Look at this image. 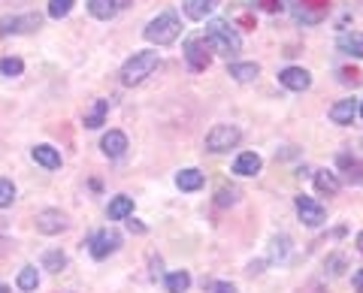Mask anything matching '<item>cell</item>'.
<instances>
[{"label":"cell","mask_w":363,"mask_h":293,"mask_svg":"<svg viewBox=\"0 0 363 293\" xmlns=\"http://www.w3.org/2000/svg\"><path fill=\"white\" fill-rule=\"evenodd\" d=\"M351 281H354V290H357V293H363V269H357L354 278H351Z\"/></svg>","instance_id":"8d00e7d4"},{"label":"cell","mask_w":363,"mask_h":293,"mask_svg":"<svg viewBox=\"0 0 363 293\" xmlns=\"http://www.w3.org/2000/svg\"><path fill=\"white\" fill-rule=\"evenodd\" d=\"M206 40L212 42V49L224 54V58H236L242 52V37L236 33L224 18H212L206 25Z\"/></svg>","instance_id":"6da1fadb"},{"label":"cell","mask_w":363,"mask_h":293,"mask_svg":"<svg viewBox=\"0 0 363 293\" xmlns=\"http://www.w3.org/2000/svg\"><path fill=\"white\" fill-rule=\"evenodd\" d=\"M203 182H206V178H203L200 170H182L176 176V185H179V190H185V194H194V190H200Z\"/></svg>","instance_id":"7402d4cb"},{"label":"cell","mask_w":363,"mask_h":293,"mask_svg":"<svg viewBox=\"0 0 363 293\" xmlns=\"http://www.w3.org/2000/svg\"><path fill=\"white\" fill-rule=\"evenodd\" d=\"M128 4L130 0H88V13L94 18H100V21H109V18H116Z\"/></svg>","instance_id":"8fae6325"},{"label":"cell","mask_w":363,"mask_h":293,"mask_svg":"<svg viewBox=\"0 0 363 293\" xmlns=\"http://www.w3.org/2000/svg\"><path fill=\"white\" fill-rule=\"evenodd\" d=\"M327 263H330V272L336 275V272H342V263H345V260H342V257L336 254V257H330V260H327Z\"/></svg>","instance_id":"d590c367"},{"label":"cell","mask_w":363,"mask_h":293,"mask_svg":"<svg viewBox=\"0 0 363 293\" xmlns=\"http://www.w3.org/2000/svg\"><path fill=\"white\" fill-rule=\"evenodd\" d=\"M124 221H128V227H130V230H136V233H143V230H145V227H143V224H136L133 218H124Z\"/></svg>","instance_id":"74e56055"},{"label":"cell","mask_w":363,"mask_h":293,"mask_svg":"<svg viewBox=\"0 0 363 293\" xmlns=\"http://www.w3.org/2000/svg\"><path fill=\"white\" fill-rule=\"evenodd\" d=\"M106 215H109V221H124V218H130V215H133V200L124 197V194H118L116 200L109 202Z\"/></svg>","instance_id":"44dd1931"},{"label":"cell","mask_w":363,"mask_h":293,"mask_svg":"<svg viewBox=\"0 0 363 293\" xmlns=\"http://www.w3.org/2000/svg\"><path fill=\"white\" fill-rule=\"evenodd\" d=\"M330 13V0H294V18L300 25H318Z\"/></svg>","instance_id":"8992f818"},{"label":"cell","mask_w":363,"mask_h":293,"mask_svg":"<svg viewBox=\"0 0 363 293\" xmlns=\"http://www.w3.org/2000/svg\"><path fill=\"white\" fill-rule=\"evenodd\" d=\"M106 112H109V103H106V100H97L94 112H91V115H85V127H91V130L100 127V124L106 121Z\"/></svg>","instance_id":"4316f807"},{"label":"cell","mask_w":363,"mask_h":293,"mask_svg":"<svg viewBox=\"0 0 363 293\" xmlns=\"http://www.w3.org/2000/svg\"><path fill=\"white\" fill-rule=\"evenodd\" d=\"M40 25H43V18L37 13L9 16V18H0V37H9V33H33Z\"/></svg>","instance_id":"ba28073f"},{"label":"cell","mask_w":363,"mask_h":293,"mask_svg":"<svg viewBox=\"0 0 363 293\" xmlns=\"http://www.w3.org/2000/svg\"><path fill=\"white\" fill-rule=\"evenodd\" d=\"M233 16H236V18H240V25H242L245 30H255V28H257V21H255L252 16H248V13H245V9H236V13H233Z\"/></svg>","instance_id":"836d02e7"},{"label":"cell","mask_w":363,"mask_h":293,"mask_svg":"<svg viewBox=\"0 0 363 293\" xmlns=\"http://www.w3.org/2000/svg\"><path fill=\"white\" fill-rule=\"evenodd\" d=\"M240 139H242L240 127H233V124H218V127H212V130L206 133V149H209L212 154H224V151L236 149V145H240Z\"/></svg>","instance_id":"5b68a950"},{"label":"cell","mask_w":363,"mask_h":293,"mask_svg":"<svg viewBox=\"0 0 363 293\" xmlns=\"http://www.w3.org/2000/svg\"><path fill=\"white\" fill-rule=\"evenodd\" d=\"M30 157L37 161L43 170H61V154L52 149V145H33Z\"/></svg>","instance_id":"ac0fdd59"},{"label":"cell","mask_w":363,"mask_h":293,"mask_svg":"<svg viewBox=\"0 0 363 293\" xmlns=\"http://www.w3.org/2000/svg\"><path fill=\"white\" fill-rule=\"evenodd\" d=\"M0 73L9 76V79H16V76L25 73V61L13 58V54H6V58H0Z\"/></svg>","instance_id":"484cf974"},{"label":"cell","mask_w":363,"mask_h":293,"mask_svg":"<svg viewBox=\"0 0 363 293\" xmlns=\"http://www.w3.org/2000/svg\"><path fill=\"white\" fill-rule=\"evenodd\" d=\"M336 49L351 54V58H363V33L360 30L339 33V37H336Z\"/></svg>","instance_id":"2e32d148"},{"label":"cell","mask_w":363,"mask_h":293,"mask_svg":"<svg viewBox=\"0 0 363 293\" xmlns=\"http://www.w3.org/2000/svg\"><path fill=\"white\" fill-rule=\"evenodd\" d=\"M357 112H360V118H363V103H360V106H357Z\"/></svg>","instance_id":"60d3db41"},{"label":"cell","mask_w":363,"mask_h":293,"mask_svg":"<svg viewBox=\"0 0 363 293\" xmlns=\"http://www.w3.org/2000/svg\"><path fill=\"white\" fill-rule=\"evenodd\" d=\"M100 151H104L106 157H121L124 151H128V137H124L121 130H109L104 139H100Z\"/></svg>","instance_id":"9a60e30c"},{"label":"cell","mask_w":363,"mask_h":293,"mask_svg":"<svg viewBox=\"0 0 363 293\" xmlns=\"http://www.w3.org/2000/svg\"><path fill=\"white\" fill-rule=\"evenodd\" d=\"M157 52L155 49H145V52H136L130 61H124V67H121V85H128V88H133V85H143L145 79H149L155 70H157Z\"/></svg>","instance_id":"7a4b0ae2"},{"label":"cell","mask_w":363,"mask_h":293,"mask_svg":"<svg viewBox=\"0 0 363 293\" xmlns=\"http://www.w3.org/2000/svg\"><path fill=\"white\" fill-rule=\"evenodd\" d=\"M336 166L348 185H363V161H357V157H351V154H339Z\"/></svg>","instance_id":"4fadbf2b"},{"label":"cell","mask_w":363,"mask_h":293,"mask_svg":"<svg viewBox=\"0 0 363 293\" xmlns=\"http://www.w3.org/2000/svg\"><path fill=\"white\" fill-rule=\"evenodd\" d=\"M143 33H145V40H149L152 46H169V42H176V40H179L182 21H179V16L173 13V9H167V13L155 16L149 25H145Z\"/></svg>","instance_id":"3957f363"},{"label":"cell","mask_w":363,"mask_h":293,"mask_svg":"<svg viewBox=\"0 0 363 293\" xmlns=\"http://www.w3.org/2000/svg\"><path fill=\"white\" fill-rule=\"evenodd\" d=\"M315 190L318 194L333 197V194H339V178L333 173H327V170H318L315 173Z\"/></svg>","instance_id":"603a6c76"},{"label":"cell","mask_w":363,"mask_h":293,"mask_svg":"<svg viewBox=\"0 0 363 293\" xmlns=\"http://www.w3.org/2000/svg\"><path fill=\"white\" fill-rule=\"evenodd\" d=\"M357 248H360V254H363V230L357 233Z\"/></svg>","instance_id":"f35d334b"},{"label":"cell","mask_w":363,"mask_h":293,"mask_svg":"<svg viewBox=\"0 0 363 293\" xmlns=\"http://www.w3.org/2000/svg\"><path fill=\"white\" fill-rule=\"evenodd\" d=\"M185 61L191 67V73L209 70V64H212V42L203 37V33H194V37L185 40Z\"/></svg>","instance_id":"277c9868"},{"label":"cell","mask_w":363,"mask_h":293,"mask_svg":"<svg viewBox=\"0 0 363 293\" xmlns=\"http://www.w3.org/2000/svg\"><path fill=\"white\" fill-rule=\"evenodd\" d=\"M43 266L49 269V272H61V269L67 266V254L64 251H49L43 257Z\"/></svg>","instance_id":"f1b7e54d"},{"label":"cell","mask_w":363,"mask_h":293,"mask_svg":"<svg viewBox=\"0 0 363 293\" xmlns=\"http://www.w3.org/2000/svg\"><path fill=\"white\" fill-rule=\"evenodd\" d=\"M339 82L357 85L360 82V70H357V67H342V70H339Z\"/></svg>","instance_id":"1f68e13d"},{"label":"cell","mask_w":363,"mask_h":293,"mask_svg":"<svg viewBox=\"0 0 363 293\" xmlns=\"http://www.w3.org/2000/svg\"><path fill=\"white\" fill-rule=\"evenodd\" d=\"M37 230L45 233V236H58L67 230V215L61 209H45L37 215Z\"/></svg>","instance_id":"9c48e42d"},{"label":"cell","mask_w":363,"mask_h":293,"mask_svg":"<svg viewBox=\"0 0 363 293\" xmlns=\"http://www.w3.org/2000/svg\"><path fill=\"white\" fill-rule=\"evenodd\" d=\"M218 4L221 0H182V9H185V16L191 21H203Z\"/></svg>","instance_id":"e0dca14e"},{"label":"cell","mask_w":363,"mask_h":293,"mask_svg":"<svg viewBox=\"0 0 363 293\" xmlns=\"http://www.w3.org/2000/svg\"><path fill=\"white\" fill-rule=\"evenodd\" d=\"M279 82L288 88V91H306V88L312 85V76L309 70H303V67H285V70L279 73Z\"/></svg>","instance_id":"30bf717a"},{"label":"cell","mask_w":363,"mask_h":293,"mask_svg":"<svg viewBox=\"0 0 363 293\" xmlns=\"http://www.w3.org/2000/svg\"><path fill=\"white\" fill-rule=\"evenodd\" d=\"M13 200H16V185L9 178H0V209L13 206Z\"/></svg>","instance_id":"4dcf8cb0"},{"label":"cell","mask_w":363,"mask_h":293,"mask_svg":"<svg viewBox=\"0 0 363 293\" xmlns=\"http://www.w3.org/2000/svg\"><path fill=\"white\" fill-rule=\"evenodd\" d=\"M73 6H76V0H49V16L52 18H64V16H70Z\"/></svg>","instance_id":"f546056e"},{"label":"cell","mask_w":363,"mask_h":293,"mask_svg":"<svg viewBox=\"0 0 363 293\" xmlns=\"http://www.w3.org/2000/svg\"><path fill=\"white\" fill-rule=\"evenodd\" d=\"M236 200H240V188H233V185H230V188H227V185H221V188H218V197H215V202H218L221 209L233 206Z\"/></svg>","instance_id":"83f0119b"},{"label":"cell","mask_w":363,"mask_h":293,"mask_svg":"<svg viewBox=\"0 0 363 293\" xmlns=\"http://www.w3.org/2000/svg\"><path fill=\"white\" fill-rule=\"evenodd\" d=\"M227 73H230V79H236V82L248 85V82H255V79H257L260 67H257L255 61H236V64L227 67Z\"/></svg>","instance_id":"d6986e66"},{"label":"cell","mask_w":363,"mask_h":293,"mask_svg":"<svg viewBox=\"0 0 363 293\" xmlns=\"http://www.w3.org/2000/svg\"><path fill=\"white\" fill-rule=\"evenodd\" d=\"M297 212H300V221L306 224V227H321L324 218H327L324 209L309 197H297Z\"/></svg>","instance_id":"7c38bea8"},{"label":"cell","mask_w":363,"mask_h":293,"mask_svg":"<svg viewBox=\"0 0 363 293\" xmlns=\"http://www.w3.org/2000/svg\"><path fill=\"white\" fill-rule=\"evenodd\" d=\"M252 4L264 13H281V0H252Z\"/></svg>","instance_id":"d6a6232c"},{"label":"cell","mask_w":363,"mask_h":293,"mask_svg":"<svg viewBox=\"0 0 363 293\" xmlns=\"http://www.w3.org/2000/svg\"><path fill=\"white\" fill-rule=\"evenodd\" d=\"M212 293H236L233 285H227V281H215L212 285Z\"/></svg>","instance_id":"e575fe53"},{"label":"cell","mask_w":363,"mask_h":293,"mask_svg":"<svg viewBox=\"0 0 363 293\" xmlns=\"http://www.w3.org/2000/svg\"><path fill=\"white\" fill-rule=\"evenodd\" d=\"M0 293H9V287H6V285H0Z\"/></svg>","instance_id":"ab89813d"},{"label":"cell","mask_w":363,"mask_h":293,"mask_svg":"<svg viewBox=\"0 0 363 293\" xmlns=\"http://www.w3.org/2000/svg\"><path fill=\"white\" fill-rule=\"evenodd\" d=\"M118 245H121V236L116 230H100V233H94V239L88 242V251L94 260H106L112 251H118Z\"/></svg>","instance_id":"52a82bcc"},{"label":"cell","mask_w":363,"mask_h":293,"mask_svg":"<svg viewBox=\"0 0 363 293\" xmlns=\"http://www.w3.org/2000/svg\"><path fill=\"white\" fill-rule=\"evenodd\" d=\"M354 118H357V100L354 97L339 100V103L330 109V121L339 124V127H345V124H351Z\"/></svg>","instance_id":"5bb4252c"},{"label":"cell","mask_w":363,"mask_h":293,"mask_svg":"<svg viewBox=\"0 0 363 293\" xmlns=\"http://www.w3.org/2000/svg\"><path fill=\"white\" fill-rule=\"evenodd\" d=\"M260 166H264L260 154H255V151H242L240 157H236V163H233V173H236V176H257V173H260Z\"/></svg>","instance_id":"ffe728a7"},{"label":"cell","mask_w":363,"mask_h":293,"mask_svg":"<svg viewBox=\"0 0 363 293\" xmlns=\"http://www.w3.org/2000/svg\"><path fill=\"white\" fill-rule=\"evenodd\" d=\"M16 285H18V290H21V293H33V290H37V285H40V272H37V266H25V269H21Z\"/></svg>","instance_id":"cb8c5ba5"},{"label":"cell","mask_w":363,"mask_h":293,"mask_svg":"<svg viewBox=\"0 0 363 293\" xmlns=\"http://www.w3.org/2000/svg\"><path fill=\"white\" fill-rule=\"evenodd\" d=\"M164 287H167V293H185L191 287V275L188 272H169L164 278Z\"/></svg>","instance_id":"d4e9b609"}]
</instances>
